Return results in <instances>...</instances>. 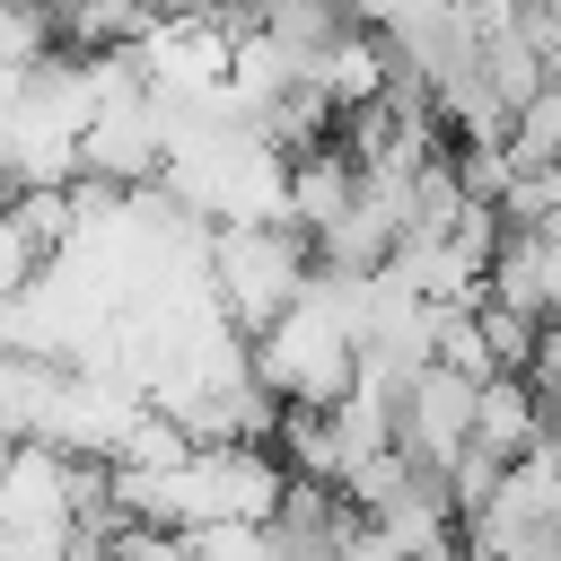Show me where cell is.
Here are the masks:
<instances>
[{"label":"cell","instance_id":"7","mask_svg":"<svg viewBox=\"0 0 561 561\" xmlns=\"http://www.w3.org/2000/svg\"><path fill=\"white\" fill-rule=\"evenodd\" d=\"M508 158H517L526 175H535V167H561V70L508 114Z\"/></svg>","mask_w":561,"mask_h":561},{"label":"cell","instance_id":"2","mask_svg":"<svg viewBox=\"0 0 561 561\" xmlns=\"http://www.w3.org/2000/svg\"><path fill=\"white\" fill-rule=\"evenodd\" d=\"M202 272H210V298H219V316L254 342L298 289H307V272H316V245L289 228V219H263V228H210V245H202Z\"/></svg>","mask_w":561,"mask_h":561},{"label":"cell","instance_id":"5","mask_svg":"<svg viewBox=\"0 0 561 561\" xmlns=\"http://www.w3.org/2000/svg\"><path fill=\"white\" fill-rule=\"evenodd\" d=\"M351 193H359V167H351L342 131L289 158V228H298L307 245H316V237H324V228H333V219L351 210Z\"/></svg>","mask_w":561,"mask_h":561},{"label":"cell","instance_id":"9","mask_svg":"<svg viewBox=\"0 0 561 561\" xmlns=\"http://www.w3.org/2000/svg\"><path fill=\"white\" fill-rule=\"evenodd\" d=\"M526 377H535V386H561V324H543V351H535Z\"/></svg>","mask_w":561,"mask_h":561},{"label":"cell","instance_id":"3","mask_svg":"<svg viewBox=\"0 0 561 561\" xmlns=\"http://www.w3.org/2000/svg\"><path fill=\"white\" fill-rule=\"evenodd\" d=\"M465 561H561V447H526L465 517Z\"/></svg>","mask_w":561,"mask_h":561},{"label":"cell","instance_id":"8","mask_svg":"<svg viewBox=\"0 0 561 561\" xmlns=\"http://www.w3.org/2000/svg\"><path fill=\"white\" fill-rule=\"evenodd\" d=\"M333 561H412L377 517H359V508H342V526H333Z\"/></svg>","mask_w":561,"mask_h":561},{"label":"cell","instance_id":"6","mask_svg":"<svg viewBox=\"0 0 561 561\" xmlns=\"http://www.w3.org/2000/svg\"><path fill=\"white\" fill-rule=\"evenodd\" d=\"M526 447H543V386L535 377H482V394H473V456L508 465Z\"/></svg>","mask_w":561,"mask_h":561},{"label":"cell","instance_id":"4","mask_svg":"<svg viewBox=\"0 0 561 561\" xmlns=\"http://www.w3.org/2000/svg\"><path fill=\"white\" fill-rule=\"evenodd\" d=\"M473 394H482V377H465V368H447V359H421V368L386 394L394 456L447 482V473H456V456L473 447Z\"/></svg>","mask_w":561,"mask_h":561},{"label":"cell","instance_id":"1","mask_svg":"<svg viewBox=\"0 0 561 561\" xmlns=\"http://www.w3.org/2000/svg\"><path fill=\"white\" fill-rule=\"evenodd\" d=\"M245 351L280 412H333L359 377V272H307V289Z\"/></svg>","mask_w":561,"mask_h":561}]
</instances>
